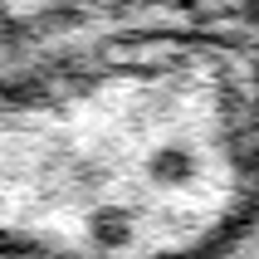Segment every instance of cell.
Wrapping results in <instances>:
<instances>
[{
    "mask_svg": "<svg viewBox=\"0 0 259 259\" xmlns=\"http://www.w3.org/2000/svg\"><path fill=\"white\" fill-rule=\"evenodd\" d=\"M147 171H152V181H161V186H181V181L196 171V161H191L181 147H161V152L147 157Z\"/></svg>",
    "mask_w": 259,
    "mask_h": 259,
    "instance_id": "6da1fadb",
    "label": "cell"
}]
</instances>
